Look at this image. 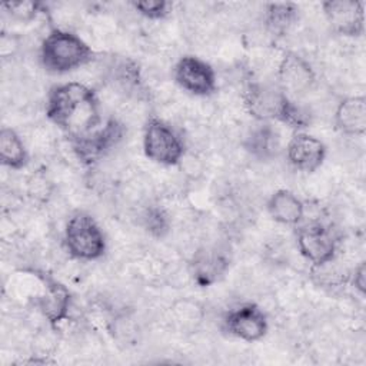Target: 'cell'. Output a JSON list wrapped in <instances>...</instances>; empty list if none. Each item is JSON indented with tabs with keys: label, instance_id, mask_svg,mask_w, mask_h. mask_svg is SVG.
<instances>
[{
	"label": "cell",
	"instance_id": "4",
	"mask_svg": "<svg viewBox=\"0 0 366 366\" xmlns=\"http://www.w3.org/2000/svg\"><path fill=\"white\" fill-rule=\"evenodd\" d=\"M144 156L160 166H177L186 154L183 139L163 119L150 117L143 130Z\"/></svg>",
	"mask_w": 366,
	"mask_h": 366
},
{
	"label": "cell",
	"instance_id": "10",
	"mask_svg": "<svg viewBox=\"0 0 366 366\" xmlns=\"http://www.w3.org/2000/svg\"><path fill=\"white\" fill-rule=\"evenodd\" d=\"M325 19L333 31L359 37L365 31V3L359 0H327L322 3Z\"/></svg>",
	"mask_w": 366,
	"mask_h": 366
},
{
	"label": "cell",
	"instance_id": "9",
	"mask_svg": "<svg viewBox=\"0 0 366 366\" xmlns=\"http://www.w3.org/2000/svg\"><path fill=\"white\" fill-rule=\"evenodd\" d=\"M276 79V86L292 100L306 94L316 81L315 71L309 61L293 51H287L282 56L277 64Z\"/></svg>",
	"mask_w": 366,
	"mask_h": 366
},
{
	"label": "cell",
	"instance_id": "13",
	"mask_svg": "<svg viewBox=\"0 0 366 366\" xmlns=\"http://www.w3.org/2000/svg\"><path fill=\"white\" fill-rule=\"evenodd\" d=\"M335 127L346 136H363L366 132V100L363 96H349L336 106Z\"/></svg>",
	"mask_w": 366,
	"mask_h": 366
},
{
	"label": "cell",
	"instance_id": "21",
	"mask_svg": "<svg viewBox=\"0 0 366 366\" xmlns=\"http://www.w3.org/2000/svg\"><path fill=\"white\" fill-rule=\"evenodd\" d=\"M143 224L150 233L162 236L169 229V219L164 210L159 207H149L143 212Z\"/></svg>",
	"mask_w": 366,
	"mask_h": 366
},
{
	"label": "cell",
	"instance_id": "6",
	"mask_svg": "<svg viewBox=\"0 0 366 366\" xmlns=\"http://www.w3.org/2000/svg\"><path fill=\"white\" fill-rule=\"evenodd\" d=\"M173 77L182 90L196 97H207L217 89L214 69L206 60L196 56L180 57L174 64Z\"/></svg>",
	"mask_w": 366,
	"mask_h": 366
},
{
	"label": "cell",
	"instance_id": "7",
	"mask_svg": "<svg viewBox=\"0 0 366 366\" xmlns=\"http://www.w3.org/2000/svg\"><path fill=\"white\" fill-rule=\"evenodd\" d=\"M299 253L312 263V266H322L336 259L337 240L332 229L320 222H312L300 226L296 234Z\"/></svg>",
	"mask_w": 366,
	"mask_h": 366
},
{
	"label": "cell",
	"instance_id": "3",
	"mask_svg": "<svg viewBox=\"0 0 366 366\" xmlns=\"http://www.w3.org/2000/svg\"><path fill=\"white\" fill-rule=\"evenodd\" d=\"M63 240L69 256L80 262L97 260L106 252V236L86 212H76L69 217Z\"/></svg>",
	"mask_w": 366,
	"mask_h": 366
},
{
	"label": "cell",
	"instance_id": "12",
	"mask_svg": "<svg viewBox=\"0 0 366 366\" xmlns=\"http://www.w3.org/2000/svg\"><path fill=\"white\" fill-rule=\"evenodd\" d=\"M229 269V259L213 246L199 247L189 263V272L199 286H210L219 282Z\"/></svg>",
	"mask_w": 366,
	"mask_h": 366
},
{
	"label": "cell",
	"instance_id": "14",
	"mask_svg": "<svg viewBox=\"0 0 366 366\" xmlns=\"http://www.w3.org/2000/svg\"><path fill=\"white\" fill-rule=\"evenodd\" d=\"M270 217L285 226H296L305 217V203L290 190L279 189L266 203Z\"/></svg>",
	"mask_w": 366,
	"mask_h": 366
},
{
	"label": "cell",
	"instance_id": "11",
	"mask_svg": "<svg viewBox=\"0 0 366 366\" xmlns=\"http://www.w3.org/2000/svg\"><path fill=\"white\" fill-rule=\"evenodd\" d=\"M286 157L296 170L313 173L322 166L326 157V146L316 136L297 132L286 144Z\"/></svg>",
	"mask_w": 366,
	"mask_h": 366
},
{
	"label": "cell",
	"instance_id": "2",
	"mask_svg": "<svg viewBox=\"0 0 366 366\" xmlns=\"http://www.w3.org/2000/svg\"><path fill=\"white\" fill-rule=\"evenodd\" d=\"M92 47L76 33L66 29H53L40 44L43 67L56 74L70 73L87 66L93 60Z\"/></svg>",
	"mask_w": 366,
	"mask_h": 366
},
{
	"label": "cell",
	"instance_id": "22",
	"mask_svg": "<svg viewBox=\"0 0 366 366\" xmlns=\"http://www.w3.org/2000/svg\"><path fill=\"white\" fill-rule=\"evenodd\" d=\"M350 279H352V285L355 286V289L363 295L365 293V289H366V267H365V262H360L353 273L350 274Z\"/></svg>",
	"mask_w": 366,
	"mask_h": 366
},
{
	"label": "cell",
	"instance_id": "15",
	"mask_svg": "<svg viewBox=\"0 0 366 366\" xmlns=\"http://www.w3.org/2000/svg\"><path fill=\"white\" fill-rule=\"evenodd\" d=\"M39 307L51 326L66 319L70 307V295L63 285L54 280H44V293L39 297Z\"/></svg>",
	"mask_w": 366,
	"mask_h": 366
},
{
	"label": "cell",
	"instance_id": "8",
	"mask_svg": "<svg viewBox=\"0 0 366 366\" xmlns=\"http://www.w3.org/2000/svg\"><path fill=\"white\" fill-rule=\"evenodd\" d=\"M223 327L229 335L252 343L260 340L267 333L269 322L260 306L256 303H243L224 315Z\"/></svg>",
	"mask_w": 366,
	"mask_h": 366
},
{
	"label": "cell",
	"instance_id": "20",
	"mask_svg": "<svg viewBox=\"0 0 366 366\" xmlns=\"http://www.w3.org/2000/svg\"><path fill=\"white\" fill-rule=\"evenodd\" d=\"M3 7L19 21H30L41 11V4L37 1H7Z\"/></svg>",
	"mask_w": 366,
	"mask_h": 366
},
{
	"label": "cell",
	"instance_id": "1",
	"mask_svg": "<svg viewBox=\"0 0 366 366\" xmlns=\"http://www.w3.org/2000/svg\"><path fill=\"white\" fill-rule=\"evenodd\" d=\"M46 117L69 139L80 137L102 123L97 94L81 81L57 84L47 94Z\"/></svg>",
	"mask_w": 366,
	"mask_h": 366
},
{
	"label": "cell",
	"instance_id": "5",
	"mask_svg": "<svg viewBox=\"0 0 366 366\" xmlns=\"http://www.w3.org/2000/svg\"><path fill=\"white\" fill-rule=\"evenodd\" d=\"M123 136V126L122 123L110 117L104 123L102 122L89 133L69 139L73 154L84 164H93L99 162L107 152H110Z\"/></svg>",
	"mask_w": 366,
	"mask_h": 366
},
{
	"label": "cell",
	"instance_id": "17",
	"mask_svg": "<svg viewBox=\"0 0 366 366\" xmlns=\"http://www.w3.org/2000/svg\"><path fill=\"white\" fill-rule=\"evenodd\" d=\"M299 9L295 3L279 1V3H269L264 7L263 21L269 33L274 36L285 34L292 24L297 19Z\"/></svg>",
	"mask_w": 366,
	"mask_h": 366
},
{
	"label": "cell",
	"instance_id": "16",
	"mask_svg": "<svg viewBox=\"0 0 366 366\" xmlns=\"http://www.w3.org/2000/svg\"><path fill=\"white\" fill-rule=\"evenodd\" d=\"M29 162L27 147L20 134L11 127L0 132V163L10 170H20Z\"/></svg>",
	"mask_w": 366,
	"mask_h": 366
},
{
	"label": "cell",
	"instance_id": "19",
	"mask_svg": "<svg viewBox=\"0 0 366 366\" xmlns=\"http://www.w3.org/2000/svg\"><path fill=\"white\" fill-rule=\"evenodd\" d=\"M132 7L147 20H163L170 14L172 3L166 0H142L133 1Z\"/></svg>",
	"mask_w": 366,
	"mask_h": 366
},
{
	"label": "cell",
	"instance_id": "18",
	"mask_svg": "<svg viewBox=\"0 0 366 366\" xmlns=\"http://www.w3.org/2000/svg\"><path fill=\"white\" fill-rule=\"evenodd\" d=\"M172 315L174 320L182 325L183 327H193L197 326L203 319V310L202 306L197 302L183 299L177 300L172 306Z\"/></svg>",
	"mask_w": 366,
	"mask_h": 366
}]
</instances>
